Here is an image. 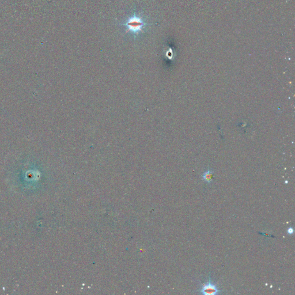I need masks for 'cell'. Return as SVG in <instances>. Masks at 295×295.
<instances>
[{
	"label": "cell",
	"instance_id": "3",
	"mask_svg": "<svg viewBox=\"0 0 295 295\" xmlns=\"http://www.w3.org/2000/svg\"><path fill=\"white\" fill-rule=\"evenodd\" d=\"M213 171L210 169H208L207 171H205L202 175V180L208 184H210L213 180Z\"/></svg>",
	"mask_w": 295,
	"mask_h": 295
},
{
	"label": "cell",
	"instance_id": "4",
	"mask_svg": "<svg viewBox=\"0 0 295 295\" xmlns=\"http://www.w3.org/2000/svg\"><path fill=\"white\" fill-rule=\"evenodd\" d=\"M287 232L289 235H292L294 232V228L292 227H289L288 230H287Z\"/></svg>",
	"mask_w": 295,
	"mask_h": 295
},
{
	"label": "cell",
	"instance_id": "1",
	"mask_svg": "<svg viewBox=\"0 0 295 295\" xmlns=\"http://www.w3.org/2000/svg\"><path fill=\"white\" fill-rule=\"evenodd\" d=\"M122 25L127 29L126 32H130L134 36H137L143 32V29L148 24L142 16L135 13L130 16Z\"/></svg>",
	"mask_w": 295,
	"mask_h": 295
},
{
	"label": "cell",
	"instance_id": "2",
	"mask_svg": "<svg viewBox=\"0 0 295 295\" xmlns=\"http://www.w3.org/2000/svg\"><path fill=\"white\" fill-rule=\"evenodd\" d=\"M200 292L205 295H219L221 291L218 289L217 285L213 282L211 279V277L209 276V280L208 282L206 284H203L200 290Z\"/></svg>",
	"mask_w": 295,
	"mask_h": 295
}]
</instances>
